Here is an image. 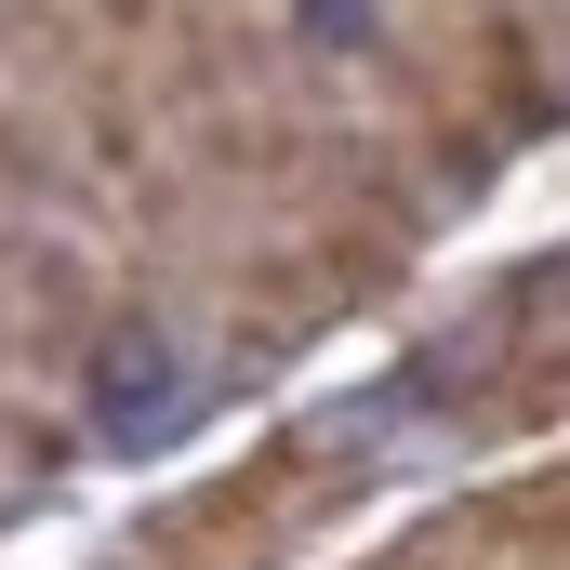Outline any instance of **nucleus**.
I'll return each instance as SVG.
<instances>
[{"label":"nucleus","instance_id":"1","mask_svg":"<svg viewBox=\"0 0 570 570\" xmlns=\"http://www.w3.org/2000/svg\"><path fill=\"white\" fill-rule=\"evenodd\" d=\"M358 491H372L358 425H266L239 464L186 478L134 531V570H292V544H318Z\"/></svg>","mask_w":570,"mask_h":570},{"label":"nucleus","instance_id":"2","mask_svg":"<svg viewBox=\"0 0 570 570\" xmlns=\"http://www.w3.org/2000/svg\"><path fill=\"white\" fill-rule=\"evenodd\" d=\"M358 570H478V558H464V544H451V531H438V518H425L412 544H385V558H358Z\"/></svg>","mask_w":570,"mask_h":570}]
</instances>
